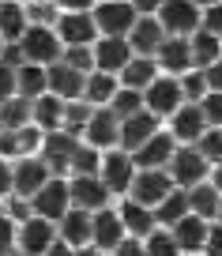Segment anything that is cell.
I'll use <instances>...</instances> for the list:
<instances>
[{"instance_id": "6da1fadb", "label": "cell", "mask_w": 222, "mask_h": 256, "mask_svg": "<svg viewBox=\"0 0 222 256\" xmlns=\"http://www.w3.org/2000/svg\"><path fill=\"white\" fill-rule=\"evenodd\" d=\"M19 49H23L26 64H42V68H49V64H56L64 56V46L56 38V30L53 26H42V23L26 26V34L19 38Z\"/></svg>"}, {"instance_id": "7a4b0ae2", "label": "cell", "mask_w": 222, "mask_h": 256, "mask_svg": "<svg viewBox=\"0 0 222 256\" xmlns=\"http://www.w3.org/2000/svg\"><path fill=\"white\" fill-rule=\"evenodd\" d=\"M90 16L98 23V38H128L136 19H140L128 0H98Z\"/></svg>"}, {"instance_id": "3957f363", "label": "cell", "mask_w": 222, "mask_h": 256, "mask_svg": "<svg viewBox=\"0 0 222 256\" xmlns=\"http://www.w3.org/2000/svg\"><path fill=\"white\" fill-rule=\"evenodd\" d=\"M80 144H83L80 136H72V132L56 128V132H46V140H42V151H38V158L49 166V174H53V177H60V174H72V158H76Z\"/></svg>"}, {"instance_id": "277c9868", "label": "cell", "mask_w": 222, "mask_h": 256, "mask_svg": "<svg viewBox=\"0 0 222 256\" xmlns=\"http://www.w3.org/2000/svg\"><path fill=\"white\" fill-rule=\"evenodd\" d=\"M30 211L46 222H60L64 215L72 211V192H68V181L64 177H49L42 184L38 196H30Z\"/></svg>"}, {"instance_id": "5b68a950", "label": "cell", "mask_w": 222, "mask_h": 256, "mask_svg": "<svg viewBox=\"0 0 222 256\" xmlns=\"http://www.w3.org/2000/svg\"><path fill=\"white\" fill-rule=\"evenodd\" d=\"M166 174H170V181H174V188H192V184L207 181L211 162H207L196 147H177L174 158H170V166H166Z\"/></svg>"}, {"instance_id": "8992f818", "label": "cell", "mask_w": 222, "mask_h": 256, "mask_svg": "<svg viewBox=\"0 0 222 256\" xmlns=\"http://www.w3.org/2000/svg\"><path fill=\"white\" fill-rule=\"evenodd\" d=\"M98 177H102V184L110 188V196H128V188H132V177H136L132 154L120 151V147H113V151H102Z\"/></svg>"}, {"instance_id": "52a82bcc", "label": "cell", "mask_w": 222, "mask_h": 256, "mask_svg": "<svg viewBox=\"0 0 222 256\" xmlns=\"http://www.w3.org/2000/svg\"><path fill=\"white\" fill-rule=\"evenodd\" d=\"M200 16L204 12L192 4V0H162L158 8V23L170 38H188V34L200 30Z\"/></svg>"}, {"instance_id": "ba28073f", "label": "cell", "mask_w": 222, "mask_h": 256, "mask_svg": "<svg viewBox=\"0 0 222 256\" xmlns=\"http://www.w3.org/2000/svg\"><path fill=\"white\" fill-rule=\"evenodd\" d=\"M170 192H174V181H170L166 170H136L132 188H128V200H136V204H143V208L154 211Z\"/></svg>"}, {"instance_id": "9c48e42d", "label": "cell", "mask_w": 222, "mask_h": 256, "mask_svg": "<svg viewBox=\"0 0 222 256\" xmlns=\"http://www.w3.org/2000/svg\"><path fill=\"white\" fill-rule=\"evenodd\" d=\"M181 106H184V94H181L177 76H158L151 87L143 90V110L154 113V117H174Z\"/></svg>"}, {"instance_id": "30bf717a", "label": "cell", "mask_w": 222, "mask_h": 256, "mask_svg": "<svg viewBox=\"0 0 222 256\" xmlns=\"http://www.w3.org/2000/svg\"><path fill=\"white\" fill-rule=\"evenodd\" d=\"M56 38H60L64 49L72 46H94L98 42V23L90 12H60V19H56Z\"/></svg>"}, {"instance_id": "8fae6325", "label": "cell", "mask_w": 222, "mask_h": 256, "mask_svg": "<svg viewBox=\"0 0 222 256\" xmlns=\"http://www.w3.org/2000/svg\"><path fill=\"white\" fill-rule=\"evenodd\" d=\"M83 144L94 147V151H113V147H120V120L113 117L110 106L90 113L87 128H83Z\"/></svg>"}, {"instance_id": "7c38bea8", "label": "cell", "mask_w": 222, "mask_h": 256, "mask_svg": "<svg viewBox=\"0 0 222 256\" xmlns=\"http://www.w3.org/2000/svg\"><path fill=\"white\" fill-rule=\"evenodd\" d=\"M53 241H56V222H46L38 215L19 222V256H46Z\"/></svg>"}, {"instance_id": "4fadbf2b", "label": "cell", "mask_w": 222, "mask_h": 256, "mask_svg": "<svg viewBox=\"0 0 222 256\" xmlns=\"http://www.w3.org/2000/svg\"><path fill=\"white\" fill-rule=\"evenodd\" d=\"M207 128H211V124L204 120V110H200V106H192V102H184L181 110L170 117V128H166V132L177 140V147H192V144L207 132Z\"/></svg>"}, {"instance_id": "5bb4252c", "label": "cell", "mask_w": 222, "mask_h": 256, "mask_svg": "<svg viewBox=\"0 0 222 256\" xmlns=\"http://www.w3.org/2000/svg\"><path fill=\"white\" fill-rule=\"evenodd\" d=\"M68 192H72V208L80 211H102L110 208V188L102 184V177H68Z\"/></svg>"}, {"instance_id": "9a60e30c", "label": "cell", "mask_w": 222, "mask_h": 256, "mask_svg": "<svg viewBox=\"0 0 222 256\" xmlns=\"http://www.w3.org/2000/svg\"><path fill=\"white\" fill-rule=\"evenodd\" d=\"M90 49H94V72H106V76H120L124 64L136 56L128 38H98Z\"/></svg>"}, {"instance_id": "2e32d148", "label": "cell", "mask_w": 222, "mask_h": 256, "mask_svg": "<svg viewBox=\"0 0 222 256\" xmlns=\"http://www.w3.org/2000/svg\"><path fill=\"white\" fill-rule=\"evenodd\" d=\"M90 245L98 248V252H113V248L120 245V241L128 238V230H124V222H120V215L113 208H102V211H94V218H90Z\"/></svg>"}, {"instance_id": "e0dca14e", "label": "cell", "mask_w": 222, "mask_h": 256, "mask_svg": "<svg viewBox=\"0 0 222 256\" xmlns=\"http://www.w3.org/2000/svg\"><path fill=\"white\" fill-rule=\"evenodd\" d=\"M154 132H162V128H158V117H154V113L140 110V113H132V117H124V120H120V151L136 154L143 144H147V140L154 136Z\"/></svg>"}, {"instance_id": "ac0fdd59", "label": "cell", "mask_w": 222, "mask_h": 256, "mask_svg": "<svg viewBox=\"0 0 222 256\" xmlns=\"http://www.w3.org/2000/svg\"><path fill=\"white\" fill-rule=\"evenodd\" d=\"M46 80H49V94H56L60 102H80V98H83V83H87V76L76 72V68H68L64 60L49 64Z\"/></svg>"}, {"instance_id": "d6986e66", "label": "cell", "mask_w": 222, "mask_h": 256, "mask_svg": "<svg viewBox=\"0 0 222 256\" xmlns=\"http://www.w3.org/2000/svg\"><path fill=\"white\" fill-rule=\"evenodd\" d=\"M166 38H170V34L162 30L158 16H140V19H136V26H132V34H128V46H132L136 56H154Z\"/></svg>"}, {"instance_id": "ffe728a7", "label": "cell", "mask_w": 222, "mask_h": 256, "mask_svg": "<svg viewBox=\"0 0 222 256\" xmlns=\"http://www.w3.org/2000/svg\"><path fill=\"white\" fill-rule=\"evenodd\" d=\"M174 151H177V140L170 136V132H154V136L132 154V162H136V170H166L170 158H174Z\"/></svg>"}, {"instance_id": "44dd1931", "label": "cell", "mask_w": 222, "mask_h": 256, "mask_svg": "<svg viewBox=\"0 0 222 256\" xmlns=\"http://www.w3.org/2000/svg\"><path fill=\"white\" fill-rule=\"evenodd\" d=\"M154 64H158L162 76H184V72H192L196 64H192L188 38H166V42H162V49L154 53Z\"/></svg>"}, {"instance_id": "7402d4cb", "label": "cell", "mask_w": 222, "mask_h": 256, "mask_svg": "<svg viewBox=\"0 0 222 256\" xmlns=\"http://www.w3.org/2000/svg\"><path fill=\"white\" fill-rule=\"evenodd\" d=\"M49 166L38 158V154H30V158H16V196H23V200H30V196H38L42 184L49 181Z\"/></svg>"}, {"instance_id": "603a6c76", "label": "cell", "mask_w": 222, "mask_h": 256, "mask_svg": "<svg viewBox=\"0 0 222 256\" xmlns=\"http://www.w3.org/2000/svg\"><path fill=\"white\" fill-rule=\"evenodd\" d=\"M90 211H80V208H72L68 215L56 222V238L64 241V245H72V248H83V245H90Z\"/></svg>"}, {"instance_id": "cb8c5ba5", "label": "cell", "mask_w": 222, "mask_h": 256, "mask_svg": "<svg viewBox=\"0 0 222 256\" xmlns=\"http://www.w3.org/2000/svg\"><path fill=\"white\" fill-rule=\"evenodd\" d=\"M207 230H211V222H204L200 215H184L181 222L170 226V234H174V241L181 245V252H204V241H207Z\"/></svg>"}, {"instance_id": "d4e9b609", "label": "cell", "mask_w": 222, "mask_h": 256, "mask_svg": "<svg viewBox=\"0 0 222 256\" xmlns=\"http://www.w3.org/2000/svg\"><path fill=\"white\" fill-rule=\"evenodd\" d=\"M30 26V16H26V4L23 0H0V38L4 46L19 42Z\"/></svg>"}, {"instance_id": "484cf974", "label": "cell", "mask_w": 222, "mask_h": 256, "mask_svg": "<svg viewBox=\"0 0 222 256\" xmlns=\"http://www.w3.org/2000/svg\"><path fill=\"white\" fill-rule=\"evenodd\" d=\"M158 76H162V72H158V64H154V56H132V60L124 64V72H120L117 80H120V87L140 90V94H143V90L151 87V83L158 80Z\"/></svg>"}, {"instance_id": "4316f807", "label": "cell", "mask_w": 222, "mask_h": 256, "mask_svg": "<svg viewBox=\"0 0 222 256\" xmlns=\"http://www.w3.org/2000/svg\"><path fill=\"white\" fill-rule=\"evenodd\" d=\"M117 215H120V222H124V230H128V238H147L151 230H158V222H154V211L151 208H143V204H136V200H124L117 208Z\"/></svg>"}, {"instance_id": "83f0119b", "label": "cell", "mask_w": 222, "mask_h": 256, "mask_svg": "<svg viewBox=\"0 0 222 256\" xmlns=\"http://www.w3.org/2000/svg\"><path fill=\"white\" fill-rule=\"evenodd\" d=\"M184 192H188V211L192 215H200L204 222H214V218H218L222 192L214 188L211 181H200V184H192V188H184Z\"/></svg>"}, {"instance_id": "f1b7e54d", "label": "cell", "mask_w": 222, "mask_h": 256, "mask_svg": "<svg viewBox=\"0 0 222 256\" xmlns=\"http://www.w3.org/2000/svg\"><path fill=\"white\" fill-rule=\"evenodd\" d=\"M120 90V80L117 76H106V72H90L87 83H83V102L94 106V110H102V106L113 102V94Z\"/></svg>"}, {"instance_id": "f546056e", "label": "cell", "mask_w": 222, "mask_h": 256, "mask_svg": "<svg viewBox=\"0 0 222 256\" xmlns=\"http://www.w3.org/2000/svg\"><path fill=\"white\" fill-rule=\"evenodd\" d=\"M30 110H34V128H42V132H56V128H64V102L56 94L34 98Z\"/></svg>"}, {"instance_id": "4dcf8cb0", "label": "cell", "mask_w": 222, "mask_h": 256, "mask_svg": "<svg viewBox=\"0 0 222 256\" xmlns=\"http://www.w3.org/2000/svg\"><path fill=\"white\" fill-rule=\"evenodd\" d=\"M34 124V110L26 98H8V102H0V132H19V128Z\"/></svg>"}, {"instance_id": "1f68e13d", "label": "cell", "mask_w": 222, "mask_h": 256, "mask_svg": "<svg viewBox=\"0 0 222 256\" xmlns=\"http://www.w3.org/2000/svg\"><path fill=\"white\" fill-rule=\"evenodd\" d=\"M16 83H19V98H26V102L49 94V80H46V68H42V64H23V68H16Z\"/></svg>"}, {"instance_id": "d6a6232c", "label": "cell", "mask_w": 222, "mask_h": 256, "mask_svg": "<svg viewBox=\"0 0 222 256\" xmlns=\"http://www.w3.org/2000/svg\"><path fill=\"white\" fill-rule=\"evenodd\" d=\"M188 46H192V64H196V68H207V64H214L222 56V38H214L204 26H200L196 34H188Z\"/></svg>"}, {"instance_id": "836d02e7", "label": "cell", "mask_w": 222, "mask_h": 256, "mask_svg": "<svg viewBox=\"0 0 222 256\" xmlns=\"http://www.w3.org/2000/svg\"><path fill=\"white\" fill-rule=\"evenodd\" d=\"M184 215H192V211H188V192H184V188H174L166 200L154 208V222L166 226V230H170L174 222H181Z\"/></svg>"}, {"instance_id": "e575fe53", "label": "cell", "mask_w": 222, "mask_h": 256, "mask_svg": "<svg viewBox=\"0 0 222 256\" xmlns=\"http://www.w3.org/2000/svg\"><path fill=\"white\" fill-rule=\"evenodd\" d=\"M90 113H94V106H87L80 98V102H64V132H72V136L83 140V128H87Z\"/></svg>"}, {"instance_id": "d590c367", "label": "cell", "mask_w": 222, "mask_h": 256, "mask_svg": "<svg viewBox=\"0 0 222 256\" xmlns=\"http://www.w3.org/2000/svg\"><path fill=\"white\" fill-rule=\"evenodd\" d=\"M143 248H147V256H184L170 230H151L143 238Z\"/></svg>"}, {"instance_id": "8d00e7d4", "label": "cell", "mask_w": 222, "mask_h": 256, "mask_svg": "<svg viewBox=\"0 0 222 256\" xmlns=\"http://www.w3.org/2000/svg\"><path fill=\"white\" fill-rule=\"evenodd\" d=\"M98 166H102V151L80 144V151H76V158H72V177H94Z\"/></svg>"}, {"instance_id": "74e56055", "label": "cell", "mask_w": 222, "mask_h": 256, "mask_svg": "<svg viewBox=\"0 0 222 256\" xmlns=\"http://www.w3.org/2000/svg\"><path fill=\"white\" fill-rule=\"evenodd\" d=\"M110 110H113V117H117V120H124V117H132V113H140V110H143V94H140V90L120 87L117 94H113Z\"/></svg>"}, {"instance_id": "f35d334b", "label": "cell", "mask_w": 222, "mask_h": 256, "mask_svg": "<svg viewBox=\"0 0 222 256\" xmlns=\"http://www.w3.org/2000/svg\"><path fill=\"white\" fill-rule=\"evenodd\" d=\"M177 83H181L184 102H192V106H200V102H204V94H207V80H204V72H200V68H192V72L177 76Z\"/></svg>"}, {"instance_id": "ab89813d", "label": "cell", "mask_w": 222, "mask_h": 256, "mask_svg": "<svg viewBox=\"0 0 222 256\" xmlns=\"http://www.w3.org/2000/svg\"><path fill=\"white\" fill-rule=\"evenodd\" d=\"M60 60L68 64V68H76V72H83V76L94 72V49H90V46H72V49H64Z\"/></svg>"}, {"instance_id": "60d3db41", "label": "cell", "mask_w": 222, "mask_h": 256, "mask_svg": "<svg viewBox=\"0 0 222 256\" xmlns=\"http://www.w3.org/2000/svg\"><path fill=\"white\" fill-rule=\"evenodd\" d=\"M192 147H196V151L204 154L211 166H214V162H222V128H207V132H204Z\"/></svg>"}, {"instance_id": "b9f144b4", "label": "cell", "mask_w": 222, "mask_h": 256, "mask_svg": "<svg viewBox=\"0 0 222 256\" xmlns=\"http://www.w3.org/2000/svg\"><path fill=\"white\" fill-rule=\"evenodd\" d=\"M19 252V222L12 215H0V256Z\"/></svg>"}, {"instance_id": "7bdbcfd3", "label": "cell", "mask_w": 222, "mask_h": 256, "mask_svg": "<svg viewBox=\"0 0 222 256\" xmlns=\"http://www.w3.org/2000/svg\"><path fill=\"white\" fill-rule=\"evenodd\" d=\"M200 110H204V120L211 128H222V90H207Z\"/></svg>"}, {"instance_id": "ee69618b", "label": "cell", "mask_w": 222, "mask_h": 256, "mask_svg": "<svg viewBox=\"0 0 222 256\" xmlns=\"http://www.w3.org/2000/svg\"><path fill=\"white\" fill-rule=\"evenodd\" d=\"M16 94H19V83H16V68L0 60V102H8V98H16Z\"/></svg>"}, {"instance_id": "f6af8a7d", "label": "cell", "mask_w": 222, "mask_h": 256, "mask_svg": "<svg viewBox=\"0 0 222 256\" xmlns=\"http://www.w3.org/2000/svg\"><path fill=\"white\" fill-rule=\"evenodd\" d=\"M200 26H204V30H211L214 38H222V0H218V4H211V8H204Z\"/></svg>"}, {"instance_id": "bcb514c9", "label": "cell", "mask_w": 222, "mask_h": 256, "mask_svg": "<svg viewBox=\"0 0 222 256\" xmlns=\"http://www.w3.org/2000/svg\"><path fill=\"white\" fill-rule=\"evenodd\" d=\"M16 192V162L0 158V196H12Z\"/></svg>"}, {"instance_id": "7dc6e473", "label": "cell", "mask_w": 222, "mask_h": 256, "mask_svg": "<svg viewBox=\"0 0 222 256\" xmlns=\"http://www.w3.org/2000/svg\"><path fill=\"white\" fill-rule=\"evenodd\" d=\"M204 256H222V222H211L204 241Z\"/></svg>"}, {"instance_id": "c3c4849f", "label": "cell", "mask_w": 222, "mask_h": 256, "mask_svg": "<svg viewBox=\"0 0 222 256\" xmlns=\"http://www.w3.org/2000/svg\"><path fill=\"white\" fill-rule=\"evenodd\" d=\"M200 72L207 80V90H222V56L214 64H207V68H200Z\"/></svg>"}, {"instance_id": "681fc988", "label": "cell", "mask_w": 222, "mask_h": 256, "mask_svg": "<svg viewBox=\"0 0 222 256\" xmlns=\"http://www.w3.org/2000/svg\"><path fill=\"white\" fill-rule=\"evenodd\" d=\"M113 256H147V248H143L140 238H124L117 248H113Z\"/></svg>"}, {"instance_id": "f907efd6", "label": "cell", "mask_w": 222, "mask_h": 256, "mask_svg": "<svg viewBox=\"0 0 222 256\" xmlns=\"http://www.w3.org/2000/svg\"><path fill=\"white\" fill-rule=\"evenodd\" d=\"M60 12H94L98 0H53Z\"/></svg>"}, {"instance_id": "816d5d0a", "label": "cell", "mask_w": 222, "mask_h": 256, "mask_svg": "<svg viewBox=\"0 0 222 256\" xmlns=\"http://www.w3.org/2000/svg\"><path fill=\"white\" fill-rule=\"evenodd\" d=\"M136 8V16H158V8H162V0H128Z\"/></svg>"}, {"instance_id": "f5cc1de1", "label": "cell", "mask_w": 222, "mask_h": 256, "mask_svg": "<svg viewBox=\"0 0 222 256\" xmlns=\"http://www.w3.org/2000/svg\"><path fill=\"white\" fill-rule=\"evenodd\" d=\"M46 256H76V248H72V245H64V241L56 238L53 245H49V252H46Z\"/></svg>"}, {"instance_id": "db71d44e", "label": "cell", "mask_w": 222, "mask_h": 256, "mask_svg": "<svg viewBox=\"0 0 222 256\" xmlns=\"http://www.w3.org/2000/svg\"><path fill=\"white\" fill-rule=\"evenodd\" d=\"M211 184L222 192V162H214V166H211Z\"/></svg>"}, {"instance_id": "11a10c76", "label": "cell", "mask_w": 222, "mask_h": 256, "mask_svg": "<svg viewBox=\"0 0 222 256\" xmlns=\"http://www.w3.org/2000/svg\"><path fill=\"white\" fill-rule=\"evenodd\" d=\"M76 256H102L94 245H83V248H76Z\"/></svg>"}, {"instance_id": "9f6ffc18", "label": "cell", "mask_w": 222, "mask_h": 256, "mask_svg": "<svg viewBox=\"0 0 222 256\" xmlns=\"http://www.w3.org/2000/svg\"><path fill=\"white\" fill-rule=\"evenodd\" d=\"M192 4H196V8L204 12V8H211V4H218V0H192Z\"/></svg>"}, {"instance_id": "6f0895ef", "label": "cell", "mask_w": 222, "mask_h": 256, "mask_svg": "<svg viewBox=\"0 0 222 256\" xmlns=\"http://www.w3.org/2000/svg\"><path fill=\"white\" fill-rule=\"evenodd\" d=\"M214 222H222V204H218V218H214Z\"/></svg>"}, {"instance_id": "680465c9", "label": "cell", "mask_w": 222, "mask_h": 256, "mask_svg": "<svg viewBox=\"0 0 222 256\" xmlns=\"http://www.w3.org/2000/svg\"><path fill=\"white\" fill-rule=\"evenodd\" d=\"M0 53H4V38H0Z\"/></svg>"}, {"instance_id": "91938a15", "label": "cell", "mask_w": 222, "mask_h": 256, "mask_svg": "<svg viewBox=\"0 0 222 256\" xmlns=\"http://www.w3.org/2000/svg\"><path fill=\"white\" fill-rule=\"evenodd\" d=\"M30 4H46V0H30Z\"/></svg>"}]
</instances>
